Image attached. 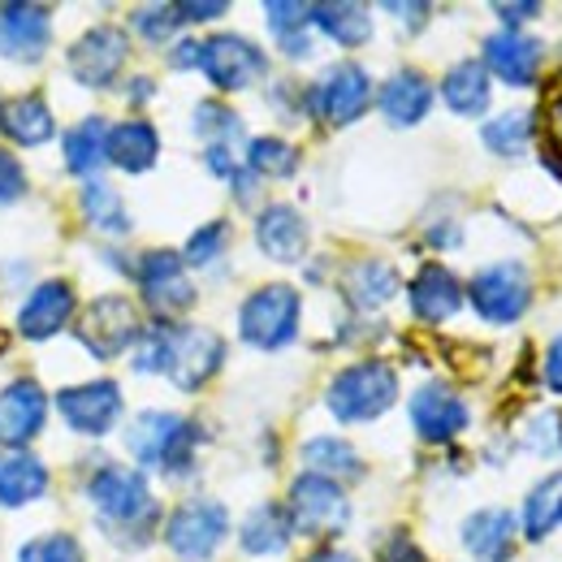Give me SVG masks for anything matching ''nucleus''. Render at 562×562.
Segmentation results:
<instances>
[{"label":"nucleus","instance_id":"nucleus-15","mask_svg":"<svg viewBox=\"0 0 562 562\" xmlns=\"http://www.w3.org/2000/svg\"><path fill=\"white\" fill-rule=\"evenodd\" d=\"M53 40V9L48 4H0V57L9 61H40Z\"/></svg>","mask_w":562,"mask_h":562},{"label":"nucleus","instance_id":"nucleus-38","mask_svg":"<svg viewBox=\"0 0 562 562\" xmlns=\"http://www.w3.org/2000/svg\"><path fill=\"white\" fill-rule=\"evenodd\" d=\"M195 131H200L204 139H212V147H229V139L243 135V122H238V113H229L225 104L204 100V104L195 109Z\"/></svg>","mask_w":562,"mask_h":562},{"label":"nucleus","instance_id":"nucleus-22","mask_svg":"<svg viewBox=\"0 0 562 562\" xmlns=\"http://www.w3.org/2000/svg\"><path fill=\"white\" fill-rule=\"evenodd\" d=\"M376 104L385 113L390 126L407 131V126H420L432 109V82L420 70H398L385 78V87L376 91Z\"/></svg>","mask_w":562,"mask_h":562},{"label":"nucleus","instance_id":"nucleus-9","mask_svg":"<svg viewBox=\"0 0 562 562\" xmlns=\"http://www.w3.org/2000/svg\"><path fill=\"white\" fill-rule=\"evenodd\" d=\"M372 104V78L363 66L355 61H342L325 74L312 91H307V109L325 122V126H351L368 113Z\"/></svg>","mask_w":562,"mask_h":562},{"label":"nucleus","instance_id":"nucleus-25","mask_svg":"<svg viewBox=\"0 0 562 562\" xmlns=\"http://www.w3.org/2000/svg\"><path fill=\"white\" fill-rule=\"evenodd\" d=\"M303 463H307L312 476H325V481H334V485H338V481H359V476H363V459H359V450H355L347 437H329V432L303 441Z\"/></svg>","mask_w":562,"mask_h":562},{"label":"nucleus","instance_id":"nucleus-42","mask_svg":"<svg viewBox=\"0 0 562 562\" xmlns=\"http://www.w3.org/2000/svg\"><path fill=\"white\" fill-rule=\"evenodd\" d=\"M524 446H528L532 454H562V416L559 412H541L537 420L528 424Z\"/></svg>","mask_w":562,"mask_h":562},{"label":"nucleus","instance_id":"nucleus-49","mask_svg":"<svg viewBox=\"0 0 562 562\" xmlns=\"http://www.w3.org/2000/svg\"><path fill=\"white\" fill-rule=\"evenodd\" d=\"M385 9H390L394 18H407V22H403L407 31H420L424 18H428V4H385Z\"/></svg>","mask_w":562,"mask_h":562},{"label":"nucleus","instance_id":"nucleus-7","mask_svg":"<svg viewBox=\"0 0 562 562\" xmlns=\"http://www.w3.org/2000/svg\"><path fill=\"white\" fill-rule=\"evenodd\" d=\"M229 532V510L221 502H182L165 524V546L182 562H209Z\"/></svg>","mask_w":562,"mask_h":562},{"label":"nucleus","instance_id":"nucleus-24","mask_svg":"<svg viewBox=\"0 0 562 562\" xmlns=\"http://www.w3.org/2000/svg\"><path fill=\"white\" fill-rule=\"evenodd\" d=\"M0 131L18 147H40V143L57 135V122H53V109L40 95H18V100L0 104Z\"/></svg>","mask_w":562,"mask_h":562},{"label":"nucleus","instance_id":"nucleus-3","mask_svg":"<svg viewBox=\"0 0 562 562\" xmlns=\"http://www.w3.org/2000/svg\"><path fill=\"white\" fill-rule=\"evenodd\" d=\"M329 412L342 424H368L376 416H385L394 403H398V372L381 359H363L342 368L334 381H329V394H325Z\"/></svg>","mask_w":562,"mask_h":562},{"label":"nucleus","instance_id":"nucleus-30","mask_svg":"<svg viewBox=\"0 0 562 562\" xmlns=\"http://www.w3.org/2000/svg\"><path fill=\"white\" fill-rule=\"evenodd\" d=\"M290 519H285V506L278 502H265V506H256L247 519H243V532H238V541H243V550L251 554V559H273L281 554L285 546H290Z\"/></svg>","mask_w":562,"mask_h":562},{"label":"nucleus","instance_id":"nucleus-47","mask_svg":"<svg viewBox=\"0 0 562 562\" xmlns=\"http://www.w3.org/2000/svg\"><path fill=\"white\" fill-rule=\"evenodd\" d=\"M493 13L506 22V31H519L524 18H537V13H541V4H497Z\"/></svg>","mask_w":562,"mask_h":562},{"label":"nucleus","instance_id":"nucleus-32","mask_svg":"<svg viewBox=\"0 0 562 562\" xmlns=\"http://www.w3.org/2000/svg\"><path fill=\"white\" fill-rule=\"evenodd\" d=\"M100 165H109V122L87 117L82 126H74L66 135V169L78 178H91Z\"/></svg>","mask_w":562,"mask_h":562},{"label":"nucleus","instance_id":"nucleus-31","mask_svg":"<svg viewBox=\"0 0 562 562\" xmlns=\"http://www.w3.org/2000/svg\"><path fill=\"white\" fill-rule=\"evenodd\" d=\"M307 18H312V26L321 35H329L342 48H359V44L372 40V13L363 4H351V0H342V4H312Z\"/></svg>","mask_w":562,"mask_h":562},{"label":"nucleus","instance_id":"nucleus-51","mask_svg":"<svg viewBox=\"0 0 562 562\" xmlns=\"http://www.w3.org/2000/svg\"><path fill=\"white\" fill-rule=\"evenodd\" d=\"M303 562H359V559L347 554V550H316V554H307Z\"/></svg>","mask_w":562,"mask_h":562},{"label":"nucleus","instance_id":"nucleus-35","mask_svg":"<svg viewBox=\"0 0 562 562\" xmlns=\"http://www.w3.org/2000/svg\"><path fill=\"white\" fill-rule=\"evenodd\" d=\"M78 209H82V216L95 229H104V234H131V212L122 204V195L113 187H104V182H87Z\"/></svg>","mask_w":562,"mask_h":562},{"label":"nucleus","instance_id":"nucleus-23","mask_svg":"<svg viewBox=\"0 0 562 562\" xmlns=\"http://www.w3.org/2000/svg\"><path fill=\"white\" fill-rule=\"evenodd\" d=\"M463 550L476 562H506L515 554V515L502 506H485L463 519Z\"/></svg>","mask_w":562,"mask_h":562},{"label":"nucleus","instance_id":"nucleus-2","mask_svg":"<svg viewBox=\"0 0 562 562\" xmlns=\"http://www.w3.org/2000/svg\"><path fill=\"white\" fill-rule=\"evenodd\" d=\"M195 424L178 412H143L126 428V450L139 459L143 468H156L165 476H187L195 459Z\"/></svg>","mask_w":562,"mask_h":562},{"label":"nucleus","instance_id":"nucleus-11","mask_svg":"<svg viewBox=\"0 0 562 562\" xmlns=\"http://www.w3.org/2000/svg\"><path fill=\"white\" fill-rule=\"evenodd\" d=\"M126 57H131V40H126L122 26H91L87 35H78V44L70 48V74L82 87L104 91L122 74Z\"/></svg>","mask_w":562,"mask_h":562},{"label":"nucleus","instance_id":"nucleus-19","mask_svg":"<svg viewBox=\"0 0 562 562\" xmlns=\"http://www.w3.org/2000/svg\"><path fill=\"white\" fill-rule=\"evenodd\" d=\"M74 316V285L70 281H44L31 290V299L18 312V334L31 342H44L53 334L66 329V321Z\"/></svg>","mask_w":562,"mask_h":562},{"label":"nucleus","instance_id":"nucleus-41","mask_svg":"<svg viewBox=\"0 0 562 562\" xmlns=\"http://www.w3.org/2000/svg\"><path fill=\"white\" fill-rule=\"evenodd\" d=\"M135 31H139L143 40H151V44H165L182 22H178V9L173 4H147V9H135Z\"/></svg>","mask_w":562,"mask_h":562},{"label":"nucleus","instance_id":"nucleus-43","mask_svg":"<svg viewBox=\"0 0 562 562\" xmlns=\"http://www.w3.org/2000/svg\"><path fill=\"white\" fill-rule=\"evenodd\" d=\"M22 191H26V173H22V165L0 147V209L13 204Z\"/></svg>","mask_w":562,"mask_h":562},{"label":"nucleus","instance_id":"nucleus-14","mask_svg":"<svg viewBox=\"0 0 562 562\" xmlns=\"http://www.w3.org/2000/svg\"><path fill=\"white\" fill-rule=\"evenodd\" d=\"M57 412L66 416L74 432L82 437H104L117 416H122V385L117 381H87V385H70L57 394Z\"/></svg>","mask_w":562,"mask_h":562},{"label":"nucleus","instance_id":"nucleus-36","mask_svg":"<svg viewBox=\"0 0 562 562\" xmlns=\"http://www.w3.org/2000/svg\"><path fill=\"white\" fill-rule=\"evenodd\" d=\"M493 156H524L532 143V113H502L481 131Z\"/></svg>","mask_w":562,"mask_h":562},{"label":"nucleus","instance_id":"nucleus-21","mask_svg":"<svg viewBox=\"0 0 562 562\" xmlns=\"http://www.w3.org/2000/svg\"><path fill=\"white\" fill-rule=\"evenodd\" d=\"M307 238L312 234H307L303 212L290 209V204H269V209L260 212V221H256V243L278 265H299L303 251H307Z\"/></svg>","mask_w":562,"mask_h":562},{"label":"nucleus","instance_id":"nucleus-33","mask_svg":"<svg viewBox=\"0 0 562 562\" xmlns=\"http://www.w3.org/2000/svg\"><path fill=\"white\" fill-rule=\"evenodd\" d=\"M554 528H562V472H550L537 490L524 497V537L546 541Z\"/></svg>","mask_w":562,"mask_h":562},{"label":"nucleus","instance_id":"nucleus-10","mask_svg":"<svg viewBox=\"0 0 562 562\" xmlns=\"http://www.w3.org/2000/svg\"><path fill=\"white\" fill-rule=\"evenodd\" d=\"M265 53L243 35H212L200 44V70L216 91H247L256 78H265Z\"/></svg>","mask_w":562,"mask_h":562},{"label":"nucleus","instance_id":"nucleus-1","mask_svg":"<svg viewBox=\"0 0 562 562\" xmlns=\"http://www.w3.org/2000/svg\"><path fill=\"white\" fill-rule=\"evenodd\" d=\"M135 347H139L135 351L139 372H165L187 394L209 385L216 368L225 363V342L212 329H195V325H160L143 334Z\"/></svg>","mask_w":562,"mask_h":562},{"label":"nucleus","instance_id":"nucleus-45","mask_svg":"<svg viewBox=\"0 0 562 562\" xmlns=\"http://www.w3.org/2000/svg\"><path fill=\"white\" fill-rule=\"evenodd\" d=\"M178 9V22H212V18H225L229 4L212 0V4H173Z\"/></svg>","mask_w":562,"mask_h":562},{"label":"nucleus","instance_id":"nucleus-37","mask_svg":"<svg viewBox=\"0 0 562 562\" xmlns=\"http://www.w3.org/2000/svg\"><path fill=\"white\" fill-rule=\"evenodd\" d=\"M247 169L260 173V178H290L299 169V151L285 139H273V135L251 139V147H247Z\"/></svg>","mask_w":562,"mask_h":562},{"label":"nucleus","instance_id":"nucleus-20","mask_svg":"<svg viewBox=\"0 0 562 562\" xmlns=\"http://www.w3.org/2000/svg\"><path fill=\"white\" fill-rule=\"evenodd\" d=\"M407 303L424 325H441L463 307V281L454 278L446 265H424L407 285Z\"/></svg>","mask_w":562,"mask_h":562},{"label":"nucleus","instance_id":"nucleus-40","mask_svg":"<svg viewBox=\"0 0 562 562\" xmlns=\"http://www.w3.org/2000/svg\"><path fill=\"white\" fill-rule=\"evenodd\" d=\"M18 562H87L82 554V546L66 537V532H53V537H35V541H26L22 546V554Z\"/></svg>","mask_w":562,"mask_h":562},{"label":"nucleus","instance_id":"nucleus-28","mask_svg":"<svg viewBox=\"0 0 562 562\" xmlns=\"http://www.w3.org/2000/svg\"><path fill=\"white\" fill-rule=\"evenodd\" d=\"M44 490H48V472L35 454H26V450L0 454V506H26Z\"/></svg>","mask_w":562,"mask_h":562},{"label":"nucleus","instance_id":"nucleus-4","mask_svg":"<svg viewBox=\"0 0 562 562\" xmlns=\"http://www.w3.org/2000/svg\"><path fill=\"white\" fill-rule=\"evenodd\" d=\"M299 316H303V299L294 285L273 281V285H260L243 312H238V334L247 347L256 351H281L299 338Z\"/></svg>","mask_w":562,"mask_h":562},{"label":"nucleus","instance_id":"nucleus-8","mask_svg":"<svg viewBox=\"0 0 562 562\" xmlns=\"http://www.w3.org/2000/svg\"><path fill=\"white\" fill-rule=\"evenodd\" d=\"M143 338L139 329V312L126 294H100L82 316H78V342L100 359H113V355L131 351Z\"/></svg>","mask_w":562,"mask_h":562},{"label":"nucleus","instance_id":"nucleus-26","mask_svg":"<svg viewBox=\"0 0 562 562\" xmlns=\"http://www.w3.org/2000/svg\"><path fill=\"white\" fill-rule=\"evenodd\" d=\"M441 100L459 117H481L490 109V70L481 61H459L441 78Z\"/></svg>","mask_w":562,"mask_h":562},{"label":"nucleus","instance_id":"nucleus-13","mask_svg":"<svg viewBox=\"0 0 562 562\" xmlns=\"http://www.w3.org/2000/svg\"><path fill=\"white\" fill-rule=\"evenodd\" d=\"M87 493H91L95 510H100L109 524L131 528V524H147V519H151V490H147L143 472H131V468H104V472L91 476Z\"/></svg>","mask_w":562,"mask_h":562},{"label":"nucleus","instance_id":"nucleus-27","mask_svg":"<svg viewBox=\"0 0 562 562\" xmlns=\"http://www.w3.org/2000/svg\"><path fill=\"white\" fill-rule=\"evenodd\" d=\"M160 156V135L147 122H122L109 126V165L126 169V173H147Z\"/></svg>","mask_w":562,"mask_h":562},{"label":"nucleus","instance_id":"nucleus-29","mask_svg":"<svg viewBox=\"0 0 562 562\" xmlns=\"http://www.w3.org/2000/svg\"><path fill=\"white\" fill-rule=\"evenodd\" d=\"M342 294L351 299V307H359V312H376V307H385L398 294V273L385 260L351 265L342 273Z\"/></svg>","mask_w":562,"mask_h":562},{"label":"nucleus","instance_id":"nucleus-34","mask_svg":"<svg viewBox=\"0 0 562 562\" xmlns=\"http://www.w3.org/2000/svg\"><path fill=\"white\" fill-rule=\"evenodd\" d=\"M307 9L312 4H265V18H269V31L278 35L281 53L290 57V61H307L312 57V40H307V26H312V18H307Z\"/></svg>","mask_w":562,"mask_h":562},{"label":"nucleus","instance_id":"nucleus-16","mask_svg":"<svg viewBox=\"0 0 562 562\" xmlns=\"http://www.w3.org/2000/svg\"><path fill=\"white\" fill-rule=\"evenodd\" d=\"M412 424L428 446H446L468 428V403L454 390H446L441 381L420 385L412 394Z\"/></svg>","mask_w":562,"mask_h":562},{"label":"nucleus","instance_id":"nucleus-17","mask_svg":"<svg viewBox=\"0 0 562 562\" xmlns=\"http://www.w3.org/2000/svg\"><path fill=\"white\" fill-rule=\"evenodd\" d=\"M48 420V394L35 381H13L0 390V446L22 450Z\"/></svg>","mask_w":562,"mask_h":562},{"label":"nucleus","instance_id":"nucleus-39","mask_svg":"<svg viewBox=\"0 0 562 562\" xmlns=\"http://www.w3.org/2000/svg\"><path fill=\"white\" fill-rule=\"evenodd\" d=\"M225 243H229V225H225V221H209V225H200V229L191 234L187 251H182V265L204 269V265H212V260L225 251Z\"/></svg>","mask_w":562,"mask_h":562},{"label":"nucleus","instance_id":"nucleus-18","mask_svg":"<svg viewBox=\"0 0 562 562\" xmlns=\"http://www.w3.org/2000/svg\"><path fill=\"white\" fill-rule=\"evenodd\" d=\"M546 61L541 40L524 35V31H497L485 40V70H493L506 87H532Z\"/></svg>","mask_w":562,"mask_h":562},{"label":"nucleus","instance_id":"nucleus-50","mask_svg":"<svg viewBox=\"0 0 562 562\" xmlns=\"http://www.w3.org/2000/svg\"><path fill=\"white\" fill-rule=\"evenodd\" d=\"M550 139H554V147L562 151V95L550 104Z\"/></svg>","mask_w":562,"mask_h":562},{"label":"nucleus","instance_id":"nucleus-12","mask_svg":"<svg viewBox=\"0 0 562 562\" xmlns=\"http://www.w3.org/2000/svg\"><path fill=\"white\" fill-rule=\"evenodd\" d=\"M139 285H143V299L156 316L173 321L182 312L195 307V285H191V273L182 265V256L173 251H147L139 265Z\"/></svg>","mask_w":562,"mask_h":562},{"label":"nucleus","instance_id":"nucleus-46","mask_svg":"<svg viewBox=\"0 0 562 562\" xmlns=\"http://www.w3.org/2000/svg\"><path fill=\"white\" fill-rule=\"evenodd\" d=\"M541 376H546V385L562 394V334L550 342V351H546V368H541Z\"/></svg>","mask_w":562,"mask_h":562},{"label":"nucleus","instance_id":"nucleus-44","mask_svg":"<svg viewBox=\"0 0 562 562\" xmlns=\"http://www.w3.org/2000/svg\"><path fill=\"white\" fill-rule=\"evenodd\" d=\"M376 562H424V554H420V546H416L407 532H394V537L381 546Z\"/></svg>","mask_w":562,"mask_h":562},{"label":"nucleus","instance_id":"nucleus-5","mask_svg":"<svg viewBox=\"0 0 562 562\" xmlns=\"http://www.w3.org/2000/svg\"><path fill=\"white\" fill-rule=\"evenodd\" d=\"M285 519H290V532H303V537L325 541V537H338V532L351 524V502H347L342 485L303 472V476L290 485Z\"/></svg>","mask_w":562,"mask_h":562},{"label":"nucleus","instance_id":"nucleus-48","mask_svg":"<svg viewBox=\"0 0 562 562\" xmlns=\"http://www.w3.org/2000/svg\"><path fill=\"white\" fill-rule=\"evenodd\" d=\"M169 61H173V70H200V44H195V40H187V44H178Z\"/></svg>","mask_w":562,"mask_h":562},{"label":"nucleus","instance_id":"nucleus-6","mask_svg":"<svg viewBox=\"0 0 562 562\" xmlns=\"http://www.w3.org/2000/svg\"><path fill=\"white\" fill-rule=\"evenodd\" d=\"M463 299H472V307L490 325H515L532 303V278H528V269L519 260H497V265L481 269L472 278Z\"/></svg>","mask_w":562,"mask_h":562}]
</instances>
